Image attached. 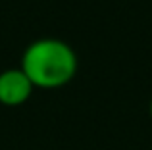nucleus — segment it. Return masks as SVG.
Returning a JSON list of instances; mask_svg holds the SVG:
<instances>
[{
  "instance_id": "3",
  "label": "nucleus",
  "mask_w": 152,
  "mask_h": 150,
  "mask_svg": "<svg viewBox=\"0 0 152 150\" xmlns=\"http://www.w3.org/2000/svg\"><path fill=\"white\" fill-rule=\"evenodd\" d=\"M150 117H152V100H150Z\"/></svg>"
},
{
  "instance_id": "1",
  "label": "nucleus",
  "mask_w": 152,
  "mask_h": 150,
  "mask_svg": "<svg viewBox=\"0 0 152 150\" xmlns=\"http://www.w3.org/2000/svg\"><path fill=\"white\" fill-rule=\"evenodd\" d=\"M19 68L27 73L35 87H62L77 71V54L66 41L41 37L25 46Z\"/></svg>"
},
{
  "instance_id": "2",
  "label": "nucleus",
  "mask_w": 152,
  "mask_h": 150,
  "mask_svg": "<svg viewBox=\"0 0 152 150\" xmlns=\"http://www.w3.org/2000/svg\"><path fill=\"white\" fill-rule=\"evenodd\" d=\"M33 83L21 68H8L0 71V102L6 106H19L31 96Z\"/></svg>"
}]
</instances>
